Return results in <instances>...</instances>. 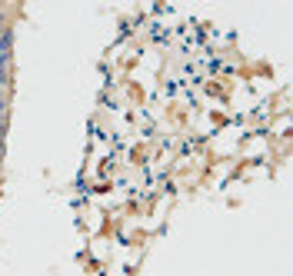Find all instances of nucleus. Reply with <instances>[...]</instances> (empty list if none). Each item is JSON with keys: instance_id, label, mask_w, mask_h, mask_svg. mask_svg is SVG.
<instances>
[]
</instances>
